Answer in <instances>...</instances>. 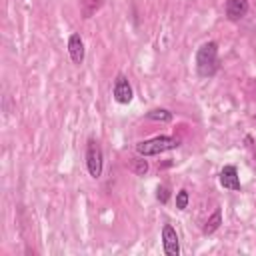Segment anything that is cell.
<instances>
[{
	"label": "cell",
	"instance_id": "5b68a950",
	"mask_svg": "<svg viewBox=\"0 0 256 256\" xmlns=\"http://www.w3.org/2000/svg\"><path fill=\"white\" fill-rule=\"evenodd\" d=\"M162 246H164V252L168 256H178L180 254L178 234L170 224H164V228H162Z\"/></svg>",
	"mask_w": 256,
	"mask_h": 256
},
{
	"label": "cell",
	"instance_id": "8fae6325",
	"mask_svg": "<svg viewBox=\"0 0 256 256\" xmlns=\"http://www.w3.org/2000/svg\"><path fill=\"white\" fill-rule=\"evenodd\" d=\"M146 116H148L150 120H156V122H170V120H172V112H168V110H164V108H154V110H150Z\"/></svg>",
	"mask_w": 256,
	"mask_h": 256
},
{
	"label": "cell",
	"instance_id": "6da1fadb",
	"mask_svg": "<svg viewBox=\"0 0 256 256\" xmlns=\"http://www.w3.org/2000/svg\"><path fill=\"white\" fill-rule=\"evenodd\" d=\"M196 70L202 78L214 76L218 70V46L216 42H204L196 52Z\"/></svg>",
	"mask_w": 256,
	"mask_h": 256
},
{
	"label": "cell",
	"instance_id": "277c9868",
	"mask_svg": "<svg viewBox=\"0 0 256 256\" xmlns=\"http://www.w3.org/2000/svg\"><path fill=\"white\" fill-rule=\"evenodd\" d=\"M112 94H114V100L118 104H130V100H132V86H130V82H128V78L124 74L116 76Z\"/></svg>",
	"mask_w": 256,
	"mask_h": 256
},
{
	"label": "cell",
	"instance_id": "4fadbf2b",
	"mask_svg": "<svg viewBox=\"0 0 256 256\" xmlns=\"http://www.w3.org/2000/svg\"><path fill=\"white\" fill-rule=\"evenodd\" d=\"M188 200H190V198H188V190L182 188V190L176 192V208H178V210H184V208L188 206Z\"/></svg>",
	"mask_w": 256,
	"mask_h": 256
},
{
	"label": "cell",
	"instance_id": "5bb4252c",
	"mask_svg": "<svg viewBox=\"0 0 256 256\" xmlns=\"http://www.w3.org/2000/svg\"><path fill=\"white\" fill-rule=\"evenodd\" d=\"M168 196H170V190H168L166 186H158V190H156V198H158L162 204L168 202Z\"/></svg>",
	"mask_w": 256,
	"mask_h": 256
},
{
	"label": "cell",
	"instance_id": "3957f363",
	"mask_svg": "<svg viewBox=\"0 0 256 256\" xmlns=\"http://www.w3.org/2000/svg\"><path fill=\"white\" fill-rule=\"evenodd\" d=\"M102 164H104L102 148L96 140H90L88 148H86V166H88V172L92 178H98L102 174Z\"/></svg>",
	"mask_w": 256,
	"mask_h": 256
},
{
	"label": "cell",
	"instance_id": "7c38bea8",
	"mask_svg": "<svg viewBox=\"0 0 256 256\" xmlns=\"http://www.w3.org/2000/svg\"><path fill=\"white\" fill-rule=\"evenodd\" d=\"M132 170H134L138 176H144L146 170H148V162L142 160V158H134V160H132Z\"/></svg>",
	"mask_w": 256,
	"mask_h": 256
},
{
	"label": "cell",
	"instance_id": "ba28073f",
	"mask_svg": "<svg viewBox=\"0 0 256 256\" xmlns=\"http://www.w3.org/2000/svg\"><path fill=\"white\" fill-rule=\"evenodd\" d=\"M248 12V0H228L226 2V16L228 20H240Z\"/></svg>",
	"mask_w": 256,
	"mask_h": 256
},
{
	"label": "cell",
	"instance_id": "8992f818",
	"mask_svg": "<svg viewBox=\"0 0 256 256\" xmlns=\"http://www.w3.org/2000/svg\"><path fill=\"white\" fill-rule=\"evenodd\" d=\"M220 184L224 188H228V190H240L242 188L236 166H224L222 168V172H220Z\"/></svg>",
	"mask_w": 256,
	"mask_h": 256
},
{
	"label": "cell",
	"instance_id": "30bf717a",
	"mask_svg": "<svg viewBox=\"0 0 256 256\" xmlns=\"http://www.w3.org/2000/svg\"><path fill=\"white\" fill-rule=\"evenodd\" d=\"M220 224H222V212H220V208H216V210H214V214L206 220V224H204L202 232H204V234H212Z\"/></svg>",
	"mask_w": 256,
	"mask_h": 256
},
{
	"label": "cell",
	"instance_id": "7a4b0ae2",
	"mask_svg": "<svg viewBox=\"0 0 256 256\" xmlns=\"http://www.w3.org/2000/svg\"><path fill=\"white\" fill-rule=\"evenodd\" d=\"M180 146V140L178 138H172V136H154L150 140H142L136 144V152L140 156H156V154H162V152H168V150H174Z\"/></svg>",
	"mask_w": 256,
	"mask_h": 256
},
{
	"label": "cell",
	"instance_id": "52a82bcc",
	"mask_svg": "<svg viewBox=\"0 0 256 256\" xmlns=\"http://www.w3.org/2000/svg\"><path fill=\"white\" fill-rule=\"evenodd\" d=\"M68 54H70L74 64H82V60H84V42H82L80 34H76V32L70 34V38H68Z\"/></svg>",
	"mask_w": 256,
	"mask_h": 256
},
{
	"label": "cell",
	"instance_id": "9c48e42d",
	"mask_svg": "<svg viewBox=\"0 0 256 256\" xmlns=\"http://www.w3.org/2000/svg\"><path fill=\"white\" fill-rule=\"evenodd\" d=\"M104 4V0H80V12L82 18H90L96 10H100Z\"/></svg>",
	"mask_w": 256,
	"mask_h": 256
}]
</instances>
